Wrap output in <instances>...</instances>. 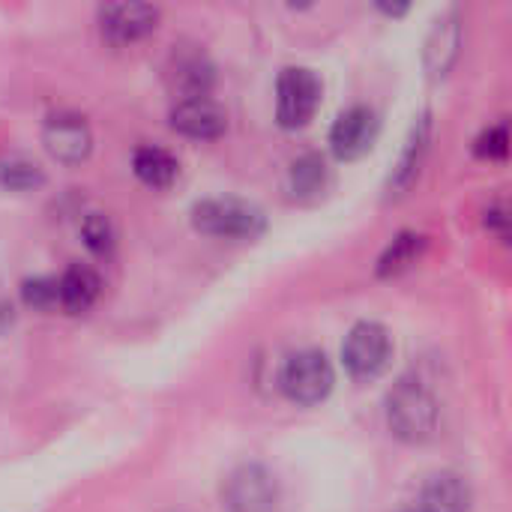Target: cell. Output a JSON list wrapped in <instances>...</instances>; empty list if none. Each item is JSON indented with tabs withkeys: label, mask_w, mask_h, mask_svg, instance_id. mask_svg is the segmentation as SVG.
<instances>
[{
	"label": "cell",
	"mask_w": 512,
	"mask_h": 512,
	"mask_svg": "<svg viewBox=\"0 0 512 512\" xmlns=\"http://www.w3.org/2000/svg\"><path fill=\"white\" fill-rule=\"evenodd\" d=\"M387 426L402 444H426L441 426V405L420 378H399L387 393Z\"/></svg>",
	"instance_id": "obj_1"
},
{
	"label": "cell",
	"mask_w": 512,
	"mask_h": 512,
	"mask_svg": "<svg viewBox=\"0 0 512 512\" xmlns=\"http://www.w3.org/2000/svg\"><path fill=\"white\" fill-rule=\"evenodd\" d=\"M195 231L219 240H258L267 231V213L246 198H204L192 207Z\"/></svg>",
	"instance_id": "obj_2"
},
{
	"label": "cell",
	"mask_w": 512,
	"mask_h": 512,
	"mask_svg": "<svg viewBox=\"0 0 512 512\" xmlns=\"http://www.w3.org/2000/svg\"><path fill=\"white\" fill-rule=\"evenodd\" d=\"M279 387L285 399L300 408L321 405L336 387V372H333L330 357L318 348H303V351L288 354L279 372Z\"/></svg>",
	"instance_id": "obj_3"
},
{
	"label": "cell",
	"mask_w": 512,
	"mask_h": 512,
	"mask_svg": "<svg viewBox=\"0 0 512 512\" xmlns=\"http://www.w3.org/2000/svg\"><path fill=\"white\" fill-rule=\"evenodd\" d=\"M393 360V339L390 330L378 321H360L351 327L342 345L345 372L354 381H375Z\"/></svg>",
	"instance_id": "obj_4"
},
{
	"label": "cell",
	"mask_w": 512,
	"mask_h": 512,
	"mask_svg": "<svg viewBox=\"0 0 512 512\" xmlns=\"http://www.w3.org/2000/svg\"><path fill=\"white\" fill-rule=\"evenodd\" d=\"M321 78L306 66H288L276 81V120L282 129H303L321 105Z\"/></svg>",
	"instance_id": "obj_5"
},
{
	"label": "cell",
	"mask_w": 512,
	"mask_h": 512,
	"mask_svg": "<svg viewBox=\"0 0 512 512\" xmlns=\"http://www.w3.org/2000/svg\"><path fill=\"white\" fill-rule=\"evenodd\" d=\"M279 504V480L258 462L237 465L222 483V507L228 512H273Z\"/></svg>",
	"instance_id": "obj_6"
},
{
	"label": "cell",
	"mask_w": 512,
	"mask_h": 512,
	"mask_svg": "<svg viewBox=\"0 0 512 512\" xmlns=\"http://www.w3.org/2000/svg\"><path fill=\"white\" fill-rule=\"evenodd\" d=\"M216 84V63L198 45H174L165 63V87L177 102L210 96Z\"/></svg>",
	"instance_id": "obj_7"
},
{
	"label": "cell",
	"mask_w": 512,
	"mask_h": 512,
	"mask_svg": "<svg viewBox=\"0 0 512 512\" xmlns=\"http://www.w3.org/2000/svg\"><path fill=\"white\" fill-rule=\"evenodd\" d=\"M42 144L60 165H81L93 153V132L75 111H51L42 123Z\"/></svg>",
	"instance_id": "obj_8"
},
{
	"label": "cell",
	"mask_w": 512,
	"mask_h": 512,
	"mask_svg": "<svg viewBox=\"0 0 512 512\" xmlns=\"http://www.w3.org/2000/svg\"><path fill=\"white\" fill-rule=\"evenodd\" d=\"M381 132V120L369 105H354L342 111L330 129V150L339 162H357L363 159Z\"/></svg>",
	"instance_id": "obj_9"
},
{
	"label": "cell",
	"mask_w": 512,
	"mask_h": 512,
	"mask_svg": "<svg viewBox=\"0 0 512 512\" xmlns=\"http://www.w3.org/2000/svg\"><path fill=\"white\" fill-rule=\"evenodd\" d=\"M159 15H162L159 6H150V3H108V6H99L96 21H99L102 36L111 45H129L153 33L159 24Z\"/></svg>",
	"instance_id": "obj_10"
},
{
	"label": "cell",
	"mask_w": 512,
	"mask_h": 512,
	"mask_svg": "<svg viewBox=\"0 0 512 512\" xmlns=\"http://www.w3.org/2000/svg\"><path fill=\"white\" fill-rule=\"evenodd\" d=\"M168 117H171V129L174 132H180L186 138H195V141H213V138L225 135V129H228L225 108L216 99H210V96L174 102Z\"/></svg>",
	"instance_id": "obj_11"
},
{
	"label": "cell",
	"mask_w": 512,
	"mask_h": 512,
	"mask_svg": "<svg viewBox=\"0 0 512 512\" xmlns=\"http://www.w3.org/2000/svg\"><path fill=\"white\" fill-rule=\"evenodd\" d=\"M471 504V483L456 471H438L423 483L414 512H471Z\"/></svg>",
	"instance_id": "obj_12"
},
{
	"label": "cell",
	"mask_w": 512,
	"mask_h": 512,
	"mask_svg": "<svg viewBox=\"0 0 512 512\" xmlns=\"http://www.w3.org/2000/svg\"><path fill=\"white\" fill-rule=\"evenodd\" d=\"M459 48H462V18H459V9H447L429 39H426V51H423V60H426V72L432 78H444L453 63L459 60Z\"/></svg>",
	"instance_id": "obj_13"
},
{
	"label": "cell",
	"mask_w": 512,
	"mask_h": 512,
	"mask_svg": "<svg viewBox=\"0 0 512 512\" xmlns=\"http://www.w3.org/2000/svg\"><path fill=\"white\" fill-rule=\"evenodd\" d=\"M429 135H432V120H429V114H423L411 129V135H408V141H405V147L399 153V162L390 171V180H387L390 195L408 192L411 183L417 180V174H420V168L426 162V153H429Z\"/></svg>",
	"instance_id": "obj_14"
},
{
	"label": "cell",
	"mask_w": 512,
	"mask_h": 512,
	"mask_svg": "<svg viewBox=\"0 0 512 512\" xmlns=\"http://www.w3.org/2000/svg\"><path fill=\"white\" fill-rule=\"evenodd\" d=\"M102 294V279L93 267L72 264L57 276V297L66 315H84Z\"/></svg>",
	"instance_id": "obj_15"
},
{
	"label": "cell",
	"mask_w": 512,
	"mask_h": 512,
	"mask_svg": "<svg viewBox=\"0 0 512 512\" xmlns=\"http://www.w3.org/2000/svg\"><path fill=\"white\" fill-rule=\"evenodd\" d=\"M132 171H135V177L144 186H150V189H168L180 177V162L168 150H162L156 144H144L132 156Z\"/></svg>",
	"instance_id": "obj_16"
},
{
	"label": "cell",
	"mask_w": 512,
	"mask_h": 512,
	"mask_svg": "<svg viewBox=\"0 0 512 512\" xmlns=\"http://www.w3.org/2000/svg\"><path fill=\"white\" fill-rule=\"evenodd\" d=\"M330 168L321 153H303L288 168V189L294 198H315L327 189Z\"/></svg>",
	"instance_id": "obj_17"
},
{
	"label": "cell",
	"mask_w": 512,
	"mask_h": 512,
	"mask_svg": "<svg viewBox=\"0 0 512 512\" xmlns=\"http://www.w3.org/2000/svg\"><path fill=\"white\" fill-rule=\"evenodd\" d=\"M45 186V171L30 156H0V189L3 192H36Z\"/></svg>",
	"instance_id": "obj_18"
},
{
	"label": "cell",
	"mask_w": 512,
	"mask_h": 512,
	"mask_svg": "<svg viewBox=\"0 0 512 512\" xmlns=\"http://www.w3.org/2000/svg\"><path fill=\"white\" fill-rule=\"evenodd\" d=\"M423 249H426V237H420V234H414V231H402V234L384 249V255H381V261H378V276H399V273L411 270V267L420 261Z\"/></svg>",
	"instance_id": "obj_19"
},
{
	"label": "cell",
	"mask_w": 512,
	"mask_h": 512,
	"mask_svg": "<svg viewBox=\"0 0 512 512\" xmlns=\"http://www.w3.org/2000/svg\"><path fill=\"white\" fill-rule=\"evenodd\" d=\"M78 231H81L84 246H87L96 258H108V255L114 252V246H117V231H114L111 219H108L105 213H99V210L84 213Z\"/></svg>",
	"instance_id": "obj_20"
},
{
	"label": "cell",
	"mask_w": 512,
	"mask_h": 512,
	"mask_svg": "<svg viewBox=\"0 0 512 512\" xmlns=\"http://www.w3.org/2000/svg\"><path fill=\"white\" fill-rule=\"evenodd\" d=\"M21 303L33 312H54L60 309L57 297V276H33L21 282Z\"/></svg>",
	"instance_id": "obj_21"
},
{
	"label": "cell",
	"mask_w": 512,
	"mask_h": 512,
	"mask_svg": "<svg viewBox=\"0 0 512 512\" xmlns=\"http://www.w3.org/2000/svg\"><path fill=\"white\" fill-rule=\"evenodd\" d=\"M474 150H477V156H483V159H504V156H507V150H510L507 126H504V123L489 126V129L477 138Z\"/></svg>",
	"instance_id": "obj_22"
},
{
	"label": "cell",
	"mask_w": 512,
	"mask_h": 512,
	"mask_svg": "<svg viewBox=\"0 0 512 512\" xmlns=\"http://www.w3.org/2000/svg\"><path fill=\"white\" fill-rule=\"evenodd\" d=\"M12 324H15V309H12V303L0 300V339L12 330Z\"/></svg>",
	"instance_id": "obj_23"
},
{
	"label": "cell",
	"mask_w": 512,
	"mask_h": 512,
	"mask_svg": "<svg viewBox=\"0 0 512 512\" xmlns=\"http://www.w3.org/2000/svg\"><path fill=\"white\" fill-rule=\"evenodd\" d=\"M486 225H498L501 234H507V210L504 207H492L486 210Z\"/></svg>",
	"instance_id": "obj_24"
},
{
	"label": "cell",
	"mask_w": 512,
	"mask_h": 512,
	"mask_svg": "<svg viewBox=\"0 0 512 512\" xmlns=\"http://www.w3.org/2000/svg\"><path fill=\"white\" fill-rule=\"evenodd\" d=\"M378 9H381L384 15H390V18H402V15H408V12H411V6H408V3H402V6H390V3H378Z\"/></svg>",
	"instance_id": "obj_25"
},
{
	"label": "cell",
	"mask_w": 512,
	"mask_h": 512,
	"mask_svg": "<svg viewBox=\"0 0 512 512\" xmlns=\"http://www.w3.org/2000/svg\"><path fill=\"white\" fill-rule=\"evenodd\" d=\"M411 512H414V510H411Z\"/></svg>",
	"instance_id": "obj_26"
}]
</instances>
